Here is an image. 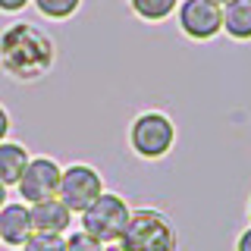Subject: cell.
Instances as JSON below:
<instances>
[{"mask_svg":"<svg viewBox=\"0 0 251 251\" xmlns=\"http://www.w3.org/2000/svg\"><path fill=\"white\" fill-rule=\"evenodd\" d=\"M53 57H57L53 41L28 22H16L0 35V66L16 82H35V78L47 75L53 66Z\"/></svg>","mask_w":251,"mask_h":251,"instance_id":"6da1fadb","label":"cell"},{"mask_svg":"<svg viewBox=\"0 0 251 251\" xmlns=\"http://www.w3.org/2000/svg\"><path fill=\"white\" fill-rule=\"evenodd\" d=\"M120 245L123 251H179V235L173 220L163 210L138 207L132 210Z\"/></svg>","mask_w":251,"mask_h":251,"instance_id":"7a4b0ae2","label":"cell"},{"mask_svg":"<svg viewBox=\"0 0 251 251\" xmlns=\"http://www.w3.org/2000/svg\"><path fill=\"white\" fill-rule=\"evenodd\" d=\"M129 217H132V207L126 204V198H120L116 192H104L82 210L78 220H82V229L88 235L110 245V242L123 239L126 226H129Z\"/></svg>","mask_w":251,"mask_h":251,"instance_id":"3957f363","label":"cell"},{"mask_svg":"<svg viewBox=\"0 0 251 251\" xmlns=\"http://www.w3.org/2000/svg\"><path fill=\"white\" fill-rule=\"evenodd\" d=\"M176 145V126L167 113L160 110H148L132 120L129 126V148L141 160H160L167 157Z\"/></svg>","mask_w":251,"mask_h":251,"instance_id":"277c9868","label":"cell"},{"mask_svg":"<svg viewBox=\"0 0 251 251\" xmlns=\"http://www.w3.org/2000/svg\"><path fill=\"white\" fill-rule=\"evenodd\" d=\"M104 179H100V173L88 167V163H73V167L63 170L60 176V192L57 198L66 204L73 214H82L88 204L98 198V195H104Z\"/></svg>","mask_w":251,"mask_h":251,"instance_id":"5b68a950","label":"cell"},{"mask_svg":"<svg viewBox=\"0 0 251 251\" xmlns=\"http://www.w3.org/2000/svg\"><path fill=\"white\" fill-rule=\"evenodd\" d=\"M176 19L185 38L210 41L223 31V6L214 0H182L176 6Z\"/></svg>","mask_w":251,"mask_h":251,"instance_id":"8992f818","label":"cell"},{"mask_svg":"<svg viewBox=\"0 0 251 251\" xmlns=\"http://www.w3.org/2000/svg\"><path fill=\"white\" fill-rule=\"evenodd\" d=\"M60 176H63V167L50 157H31L22 179L16 182V192L25 204H38L44 198H57L60 192Z\"/></svg>","mask_w":251,"mask_h":251,"instance_id":"52a82bcc","label":"cell"},{"mask_svg":"<svg viewBox=\"0 0 251 251\" xmlns=\"http://www.w3.org/2000/svg\"><path fill=\"white\" fill-rule=\"evenodd\" d=\"M31 232H35V226H31L28 204L6 201L3 207H0V242H6V245H13V248H22Z\"/></svg>","mask_w":251,"mask_h":251,"instance_id":"ba28073f","label":"cell"},{"mask_svg":"<svg viewBox=\"0 0 251 251\" xmlns=\"http://www.w3.org/2000/svg\"><path fill=\"white\" fill-rule=\"evenodd\" d=\"M28 210H31V226H35V232L63 235L69 226H73V210H69L60 198H44L38 204H28Z\"/></svg>","mask_w":251,"mask_h":251,"instance_id":"9c48e42d","label":"cell"},{"mask_svg":"<svg viewBox=\"0 0 251 251\" xmlns=\"http://www.w3.org/2000/svg\"><path fill=\"white\" fill-rule=\"evenodd\" d=\"M28 160L31 157L19 141H0V182L6 188L16 185L22 179V173H25Z\"/></svg>","mask_w":251,"mask_h":251,"instance_id":"30bf717a","label":"cell"},{"mask_svg":"<svg viewBox=\"0 0 251 251\" xmlns=\"http://www.w3.org/2000/svg\"><path fill=\"white\" fill-rule=\"evenodd\" d=\"M223 31L232 41H251V0H229L223 6Z\"/></svg>","mask_w":251,"mask_h":251,"instance_id":"8fae6325","label":"cell"},{"mask_svg":"<svg viewBox=\"0 0 251 251\" xmlns=\"http://www.w3.org/2000/svg\"><path fill=\"white\" fill-rule=\"evenodd\" d=\"M129 6H132V13L145 22H163L167 16L176 13L179 0H129Z\"/></svg>","mask_w":251,"mask_h":251,"instance_id":"7c38bea8","label":"cell"},{"mask_svg":"<svg viewBox=\"0 0 251 251\" xmlns=\"http://www.w3.org/2000/svg\"><path fill=\"white\" fill-rule=\"evenodd\" d=\"M35 6L47 19H69L82 6V0H35Z\"/></svg>","mask_w":251,"mask_h":251,"instance_id":"4fadbf2b","label":"cell"},{"mask_svg":"<svg viewBox=\"0 0 251 251\" xmlns=\"http://www.w3.org/2000/svg\"><path fill=\"white\" fill-rule=\"evenodd\" d=\"M22 251H66V235L57 232H31Z\"/></svg>","mask_w":251,"mask_h":251,"instance_id":"5bb4252c","label":"cell"},{"mask_svg":"<svg viewBox=\"0 0 251 251\" xmlns=\"http://www.w3.org/2000/svg\"><path fill=\"white\" fill-rule=\"evenodd\" d=\"M66 251H104V242H98L85 229H75L66 235Z\"/></svg>","mask_w":251,"mask_h":251,"instance_id":"9a60e30c","label":"cell"},{"mask_svg":"<svg viewBox=\"0 0 251 251\" xmlns=\"http://www.w3.org/2000/svg\"><path fill=\"white\" fill-rule=\"evenodd\" d=\"M25 6H28V0H0V13H19Z\"/></svg>","mask_w":251,"mask_h":251,"instance_id":"2e32d148","label":"cell"},{"mask_svg":"<svg viewBox=\"0 0 251 251\" xmlns=\"http://www.w3.org/2000/svg\"><path fill=\"white\" fill-rule=\"evenodd\" d=\"M235 251H251V226L239 232V239H235Z\"/></svg>","mask_w":251,"mask_h":251,"instance_id":"e0dca14e","label":"cell"},{"mask_svg":"<svg viewBox=\"0 0 251 251\" xmlns=\"http://www.w3.org/2000/svg\"><path fill=\"white\" fill-rule=\"evenodd\" d=\"M6 135H10V113L0 107V141H6Z\"/></svg>","mask_w":251,"mask_h":251,"instance_id":"ac0fdd59","label":"cell"},{"mask_svg":"<svg viewBox=\"0 0 251 251\" xmlns=\"http://www.w3.org/2000/svg\"><path fill=\"white\" fill-rule=\"evenodd\" d=\"M104 251H123L120 242H110V245H104Z\"/></svg>","mask_w":251,"mask_h":251,"instance_id":"d6986e66","label":"cell"},{"mask_svg":"<svg viewBox=\"0 0 251 251\" xmlns=\"http://www.w3.org/2000/svg\"><path fill=\"white\" fill-rule=\"evenodd\" d=\"M3 204H6V185L0 182V207H3Z\"/></svg>","mask_w":251,"mask_h":251,"instance_id":"ffe728a7","label":"cell"},{"mask_svg":"<svg viewBox=\"0 0 251 251\" xmlns=\"http://www.w3.org/2000/svg\"><path fill=\"white\" fill-rule=\"evenodd\" d=\"M214 3H220V6H226V3H229V0H214Z\"/></svg>","mask_w":251,"mask_h":251,"instance_id":"44dd1931","label":"cell"},{"mask_svg":"<svg viewBox=\"0 0 251 251\" xmlns=\"http://www.w3.org/2000/svg\"><path fill=\"white\" fill-rule=\"evenodd\" d=\"M248 217H251V201H248Z\"/></svg>","mask_w":251,"mask_h":251,"instance_id":"7402d4cb","label":"cell"},{"mask_svg":"<svg viewBox=\"0 0 251 251\" xmlns=\"http://www.w3.org/2000/svg\"><path fill=\"white\" fill-rule=\"evenodd\" d=\"M19 251H22V248H19Z\"/></svg>","mask_w":251,"mask_h":251,"instance_id":"603a6c76","label":"cell"}]
</instances>
